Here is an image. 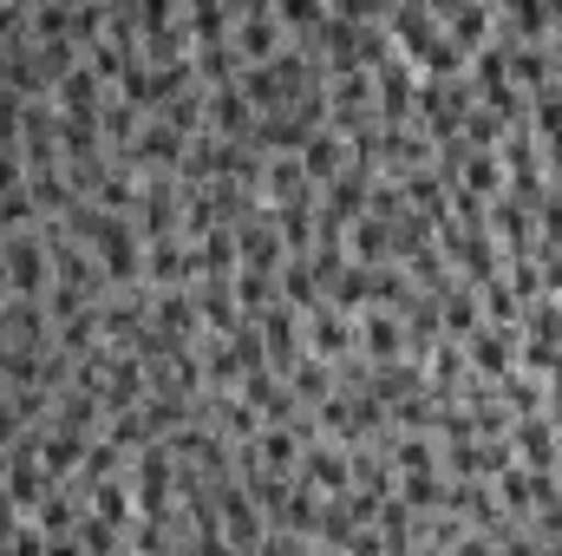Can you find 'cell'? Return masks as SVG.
<instances>
[{
    "label": "cell",
    "mask_w": 562,
    "mask_h": 556,
    "mask_svg": "<svg viewBox=\"0 0 562 556\" xmlns=\"http://www.w3.org/2000/svg\"><path fill=\"white\" fill-rule=\"evenodd\" d=\"M0 281H7V294H20V301H46V294H53V263H46V236H40V230L0 236Z\"/></svg>",
    "instance_id": "6da1fadb"
},
{
    "label": "cell",
    "mask_w": 562,
    "mask_h": 556,
    "mask_svg": "<svg viewBox=\"0 0 562 556\" xmlns=\"http://www.w3.org/2000/svg\"><path fill=\"white\" fill-rule=\"evenodd\" d=\"M132 504H138V518H170L177 511V458H170V445H144L132 458Z\"/></svg>",
    "instance_id": "7a4b0ae2"
},
{
    "label": "cell",
    "mask_w": 562,
    "mask_h": 556,
    "mask_svg": "<svg viewBox=\"0 0 562 556\" xmlns=\"http://www.w3.org/2000/svg\"><path fill=\"white\" fill-rule=\"evenodd\" d=\"M301 334H307V354H321L327 367H340V360L360 354V314H340L334 301H321L314 314H301Z\"/></svg>",
    "instance_id": "3957f363"
},
{
    "label": "cell",
    "mask_w": 562,
    "mask_h": 556,
    "mask_svg": "<svg viewBox=\"0 0 562 556\" xmlns=\"http://www.w3.org/2000/svg\"><path fill=\"white\" fill-rule=\"evenodd\" d=\"M281 46H288V33H281L276 0H236V53L249 66H262V59H276Z\"/></svg>",
    "instance_id": "277c9868"
},
{
    "label": "cell",
    "mask_w": 562,
    "mask_h": 556,
    "mask_svg": "<svg viewBox=\"0 0 562 556\" xmlns=\"http://www.w3.org/2000/svg\"><path fill=\"white\" fill-rule=\"evenodd\" d=\"M517 347H524V334L517 327H471V341H464V367L477 374V380H504V374H517Z\"/></svg>",
    "instance_id": "5b68a950"
},
{
    "label": "cell",
    "mask_w": 562,
    "mask_h": 556,
    "mask_svg": "<svg viewBox=\"0 0 562 556\" xmlns=\"http://www.w3.org/2000/svg\"><path fill=\"white\" fill-rule=\"evenodd\" d=\"M314 498H347L353 491V465H347V445H334V438H314L307 452H301V471H294Z\"/></svg>",
    "instance_id": "8992f818"
},
{
    "label": "cell",
    "mask_w": 562,
    "mask_h": 556,
    "mask_svg": "<svg viewBox=\"0 0 562 556\" xmlns=\"http://www.w3.org/2000/svg\"><path fill=\"white\" fill-rule=\"evenodd\" d=\"M144 288L164 294V288H196V243L170 236V243H144Z\"/></svg>",
    "instance_id": "52a82bcc"
},
{
    "label": "cell",
    "mask_w": 562,
    "mask_h": 556,
    "mask_svg": "<svg viewBox=\"0 0 562 556\" xmlns=\"http://www.w3.org/2000/svg\"><path fill=\"white\" fill-rule=\"evenodd\" d=\"M438 26H445L451 46L471 59V53L497 33V7H491V0H445V7H438Z\"/></svg>",
    "instance_id": "ba28073f"
},
{
    "label": "cell",
    "mask_w": 562,
    "mask_h": 556,
    "mask_svg": "<svg viewBox=\"0 0 562 556\" xmlns=\"http://www.w3.org/2000/svg\"><path fill=\"white\" fill-rule=\"evenodd\" d=\"M236 263H243V269H269V276H281L288 249H281V236H276V210H269V203L236 230Z\"/></svg>",
    "instance_id": "9c48e42d"
},
{
    "label": "cell",
    "mask_w": 562,
    "mask_h": 556,
    "mask_svg": "<svg viewBox=\"0 0 562 556\" xmlns=\"http://www.w3.org/2000/svg\"><path fill=\"white\" fill-rule=\"evenodd\" d=\"M510 452H517V465H530V471H557V465H562L557 419H550V413L517 419V425H510Z\"/></svg>",
    "instance_id": "30bf717a"
},
{
    "label": "cell",
    "mask_w": 562,
    "mask_h": 556,
    "mask_svg": "<svg viewBox=\"0 0 562 556\" xmlns=\"http://www.w3.org/2000/svg\"><path fill=\"white\" fill-rule=\"evenodd\" d=\"M491 236H497L504 263H510V256H530V249H537V210L517 203V197H497V203H491Z\"/></svg>",
    "instance_id": "8fae6325"
},
{
    "label": "cell",
    "mask_w": 562,
    "mask_h": 556,
    "mask_svg": "<svg viewBox=\"0 0 562 556\" xmlns=\"http://www.w3.org/2000/svg\"><path fill=\"white\" fill-rule=\"evenodd\" d=\"M360 354H367L373 367L406 360V321H400L393 308H367V314H360Z\"/></svg>",
    "instance_id": "7c38bea8"
},
{
    "label": "cell",
    "mask_w": 562,
    "mask_h": 556,
    "mask_svg": "<svg viewBox=\"0 0 562 556\" xmlns=\"http://www.w3.org/2000/svg\"><path fill=\"white\" fill-rule=\"evenodd\" d=\"M347 164H353V151H347V138H340L334 125H321L314 138L301 144V170H307V184H314V190H327Z\"/></svg>",
    "instance_id": "4fadbf2b"
},
{
    "label": "cell",
    "mask_w": 562,
    "mask_h": 556,
    "mask_svg": "<svg viewBox=\"0 0 562 556\" xmlns=\"http://www.w3.org/2000/svg\"><path fill=\"white\" fill-rule=\"evenodd\" d=\"M517 334H524V347H537V354H562V294H537V301H524Z\"/></svg>",
    "instance_id": "5bb4252c"
},
{
    "label": "cell",
    "mask_w": 562,
    "mask_h": 556,
    "mask_svg": "<svg viewBox=\"0 0 562 556\" xmlns=\"http://www.w3.org/2000/svg\"><path fill=\"white\" fill-rule=\"evenodd\" d=\"M196 314H203V334H216V341H229L249 314L236 308V288L229 281H196Z\"/></svg>",
    "instance_id": "9a60e30c"
},
{
    "label": "cell",
    "mask_w": 562,
    "mask_h": 556,
    "mask_svg": "<svg viewBox=\"0 0 562 556\" xmlns=\"http://www.w3.org/2000/svg\"><path fill=\"white\" fill-rule=\"evenodd\" d=\"M347 465H353V491H367V498H380V504L400 491V471H393L386 445H353V452H347Z\"/></svg>",
    "instance_id": "2e32d148"
},
{
    "label": "cell",
    "mask_w": 562,
    "mask_h": 556,
    "mask_svg": "<svg viewBox=\"0 0 562 556\" xmlns=\"http://www.w3.org/2000/svg\"><path fill=\"white\" fill-rule=\"evenodd\" d=\"M301 432L294 425H262L256 432V458H262V471H276V478H294L301 471Z\"/></svg>",
    "instance_id": "e0dca14e"
},
{
    "label": "cell",
    "mask_w": 562,
    "mask_h": 556,
    "mask_svg": "<svg viewBox=\"0 0 562 556\" xmlns=\"http://www.w3.org/2000/svg\"><path fill=\"white\" fill-rule=\"evenodd\" d=\"M386 458L393 471H445V445L425 432H386Z\"/></svg>",
    "instance_id": "ac0fdd59"
},
{
    "label": "cell",
    "mask_w": 562,
    "mask_h": 556,
    "mask_svg": "<svg viewBox=\"0 0 562 556\" xmlns=\"http://www.w3.org/2000/svg\"><path fill=\"white\" fill-rule=\"evenodd\" d=\"M458 190L497 203V197H504V157H497V151H464V164H458Z\"/></svg>",
    "instance_id": "d6986e66"
},
{
    "label": "cell",
    "mask_w": 562,
    "mask_h": 556,
    "mask_svg": "<svg viewBox=\"0 0 562 556\" xmlns=\"http://www.w3.org/2000/svg\"><path fill=\"white\" fill-rule=\"evenodd\" d=\"M288 393H294V400L314 413L321 400H334V367H327L321 354H301V360L288 367Z\"/></svg>",
    "instance_id": "ffe728a7"
},
{
    "label": "cell",
    "mask_w": 562,
    "mask_h": 556,
    "mask_svg": "<svg viewBox=\"0 0 562 556\" xmlns=\"http://www.w3.org/2000/svg\"><path fill=\"white\" fill-rule=\"evenodd\" d=\"M276 288H281V301H288L294 314H314V308L327 301V288H321V276H314V263H281Z\"/></svg>",
    "instance_id": "44dd1931"
},
{
    "label": "cell",
    "mask_w": 562,
    "mask_h": 556,
    "mask_svg": "<svg viewBox=\"0 0 562 556\" xmlns=\"http://www.w3.org/2000/svg\"><path fill=\"white\" fill-rule=\"evenodd\" d=\"M497 407L510 419H530V413H550V387L530 380V374H504L497 380Z\"/></svg>",
    "instance_id": "7402d4cb"
},
{
    "label": "cell",
    "mask_w": 562,
    "mask_h": 556,
    "mask_svg": "<svg viewBox=\"0 0 562 556\" xmlns=\"http://www.w3.org/2000/svg\"><path fill=\"white\" fill-rule=\"evenodd\" d=\"M236 236L229 230H216V236H203L196 243V281H236Z\"/></svg>",
    "instance_id": "603a6c76"
},
{
    "label": "cell",
    "mask_w": 562,
    "mask_h": 556,
    "mask_svg": "<svg viewBox=\"0 0 562 556\" xmlns=\"http://www.w3.org/2000/svg\"><path fill=\"white\" fill-rule=\"evenodd\" d=\"M445 485H451V478H445V471H400V491H393V498H400V504H413V511H438V504H445Z\"/></svg>",
    "instance_id": "cb8c5ba5"
},
{
    "label": "cell",
    "mask_w": 562,
    "mask_h": 556,
    "mask_svg": "<svg viewBox=\"0 0 562 556\" xmlns=\"http://www.w3.org/2000/svg\"><path fill=\"white\" fill-rule=\"evenodd\" d=\"M477 308H484V321L491 327H517V314H524V301H517V288L497 276V281H484L477 288Z\"/></svg>",
    "instance_id": "d4e9b609"
},
{
    "label": "cell",
    "mask_w": 562,
    "mask_h": 556,
    "mask_svg": "<svg viewBox=\"0 0 562 556\" xmlns=\"http://www.w3.org/2000/svg\"><path fill=\"white\" fill-rule=\"evenodd\" d=\"M229 288H236V308H243L249 321H256V314H262V308H269V301L281 294L269 269H236V281H229Z\"/></svg>",
    "instance_id": "484cf974"
},
{
    "label": "cell",
    "mask_w": 562,
    "mask_h": 556,
    "mask_svg": "<svg viewBox=\"0 0 562 556\" xmlns=\"http://www.w3.org/2000/svg\"><path fill=\"white\" fill-rule=\"evenodd\" d=\"M72 13L66 0H33V40H72Z\"/></svg>",
    "instance_id": "4316f807"
},
{
    "label": "cell",
    "mask_w": 562,
    "mask_h": 556,
    "mask_svg": "<svg viewBox=\"0 0 562 556\" xmlns=\"http://www.w3.org/2000/svg\"><path fill=\"white\" fill-rule=\"evenodd\" d=\"M314 556H347V551H314Z\"/></svg>",
    "instance_id": "83f0119b"
}]
</instances>
